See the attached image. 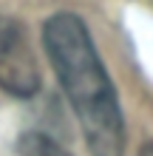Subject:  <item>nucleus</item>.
Segmentation results:
<instances>
[{"instance_id":"3","label":"nucleus","mask_w":153,"mask_h":156,"mask_svg":"<svg viewBox=\"0 0 153 156\" xmlns=\"http://www.w3.org/2000/svg\"><path fill=\"white\" fill-rule=\"evenodd\" d=\"M20 156H71V153L46 133H26L20 139Z\"/></svg>"},{"instance_id":"2","label":"nucleus","mask_w":153,"mask_h":156,"mask_svg":"<svg viewBox=\"0 0 153 156\" xmlns=\"http://www.w3.org/2000/svg\"><path fill=\"white\" fill-rule=\"evenodd\" d=\"M0 88L14 97H31L40 88V68L23 29L0 17Z\"/></svg>"},{"instance_id":"1","label":"nucleus","mask_w":153,"mask_h":156,"mask_svg":"<svg viewBox=\"0 0 153 156\" xmlns=\"http://www.w3.org/2000/svg\"><path fill=\"white\" fill-rule=\"evenodd\" d=\"M43 43L91 156H125V119L85 23L77 14L60 12L43 26Z\"/></svg>"}]
</instances>
